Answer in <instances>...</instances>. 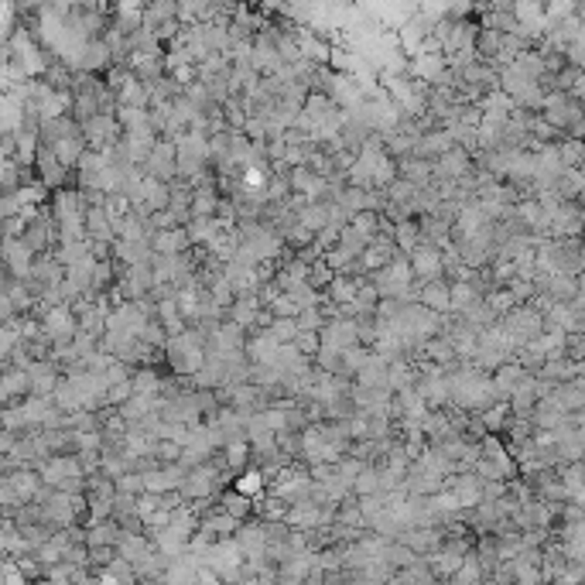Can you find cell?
Masks as SVG:
<instances>
[{"mask_svg": "<svg viewBox=\"0 0 585 585\" xmlns=\"http://www.w3.org/2000/svg\"><path fill=\"white\" fill-rule=\"evenodd\" d=\"M500 326H503V332L514 339L517 346L531 343V339H537L541 332H544V326H548V319H544V311L537 309V305H517L514 311H507L503 319H500Z\"/></svg>", "mask_w": 585, "mask_h": 585, "instance_id": "obj_1", "label": "cell"}, {"mask_svg": "<svg viewBox=\"0 0 585 585\" xmlns=\"http://www.w3.org/2000/svg\"><path fill=\"white\" fill-rule=\"evenodd\" d=\"M408 257H411L414 281H435V277H446V254H442V247H435V243H418Z\"/></svg>", "mask_w": 585, "mask_h": 585, "instance_id": "obj_2", "label": "cell"}, {"mask_svg": "<svg viewBox=\"0 0 585 585\" xmlns=\"http://www.w3.org/2000/svg\"><path fill=\"white\" fill-rule=\"evenodd\" d=\"M144 175H155V178H165V182L178 178V140L158 138L151 158L144 161Z\"/></svg>", "mask_w": 585, "mask_h": 585, "instance_id": "obj_3", "label": "cell"}, {"mask_svg": "<svg viewBox=\"0 0 585 585\" xmlns=\"http://www.w3.org/2000/svg\"><path fill=\"white\" fill-rule=\"evenodd\" d=\"M4 383H0V394H4V404H21L24 397L32 394V370L28 366H18V363H4Z\"/></svg>", "mask_w": 585, "mask_h": 585, "instance_id": "obj_4", "label": "cell"}, {"mask_svg": "<svg viewBox=\"0 0 585 585\" xmlns=\"http://www.w3.org/2000/svg\"><path fill=\"white\" fill-rule=\"evenodd\" d=\"M418 302L425 309L448 315L452 311V281L448 277H435V281H418Z\"/></svg>", "mask_w": 585, "mask_h": 585, "instance_id": "obj_5", "label": "cell"}, {"mask_svg": "<svg viewBox=\"0 0 585 585\" xmlns=\"http://www.w3.org/2000/svg\"><path fill=\"white\" fill-rule=\"evenodd\" d=\"M151 247L155 254H189L195 243L189 237V226H165L151 233Z\"/></svg>", "mask_w": 585, "mask_h": 585, "instance_id": "obj_6", "label": "cell"}, {"mask_svg": "<svg viewBox=\"0 0 585 585\" xmlns=\"http://www.w3.org/2000/svg\"><path fill=\"white\" fill-rule=\"evenodd\" d=\"M110 66H113V52H110L106 38H89L86 45H83V52H79V58H76V66H72V69L106 72Z\"/></svg>", "mask_w": 585, "mask_h": 585, "instance_id": "obj_7", "label": "cell"}, {"mask_svg": "<svg viewBox=\"0 0 585 585\" xmlns=\"http://www.w3.org/2000/svg\"><path fill=\"white\" fill-rule=\"evenodd\" d=\"M130 69L140 83H158L161 76H168V55L165 52H134L130 55Z\"/></svg>", "mask_w": 585, "mask_h": 585, "instance_id": "obj_8", "label": "cell"}, {"mask_svg": "<svg viewBox=\"0 0 585 585\" xmlns=\"http://www.w3.org/2000/svg\"><path fill=\"white\" fill-rule=\"evenodd\" d=\"M428 35H431V24L421 14H414L411 21H404L400 28H397V41H400V49L411 55H421L425 52V41H428Z\"/></svg>", "mask_w": 585, "mask_h": 585, "instance_id": "obj_9", "label": "cell"}, {"mask_svg": "<svg viewBox=\"0 0 585 585\" xmlns=\"http://www.w3.org/2000/svg\"><path fill=\"white\" fill-rule=\"evenodd\" d=\"M527 374H531V370L517 360V356H510L507 363H500L497 370H493V383H497L500 397H503V400H510V394H514L517 387L527 380Z\"/></svg>", "mask_w": 585, "mask_h": 585, "instance_id": "obj_10", "label": "cell"}, {"mask_svg": "<svg viewBox=\"0 0 585 585\" xmlns=\"http://www.w3.org/2000/svg\"><path fill=\"white\" fill-rule=\"evenodd\" d=\"M35 260L38 254L24 240H7V274L28 281L32 271H35Z\"/></svg>", "mask_w": 585, "mask_h": 585, "instance_id": "obj_11", "label": "cell"}, {"mask_svg": "<svg viewBox=\"0 0 585 585\" xmlns=\"http://www.w3.org/2000/svg\"><path fill=\"white\" fill-rule=\"evenodd\" d=\"M220 459H223L226 472H243L247 465H250V459H254V446H250V438H233V442H226L223 448H220Z\"/></svg>", "mask_w": 585, "mask_h": 585, "instance_id": "obj_12", "label": "cell"}, {"mask_svg": "<svg viewBox=\"0 0 585 585\" xmlns=\"http://www.w3.org/2000/svg\"><path fill=\"white\" fill-rule=\"evenodd\" d=\"M178 11H182V4L178 0H151V4H144V28H165L168 21L178 18Z\"/></svg>", "mask_w": 585, "mask_h": 585, "instance_id": "obj_13", "label": "cell"}, {"mask_svg": "<svg viewBox=\"0 0 585 585\" xmlns=\"http://www.w3.org/2000/svg\"><path fill=\"white\" fill-rule=\"evenodd\" d=\"M366 281V277H363ZM360 274H336L332 277V284L326 288V298H332L336 305H353L356 302V294H360Z\"/></svg>", "mask_w": 585, "mask_h": 585, "instance_id": "obj_14", "label": "cell"}, {"mask_svg": "<svg viewBox=\"0 0 585 585\" xmlns=\"http://www.w3.org/2000/svg\"><path fill=\"white\" fill-rule=\"evenodd\" d=\"M544 380H554V383H568V380H575L579 377V360H572V356H548L544 360V366L537 370Z\"/></svg>", "mask_w": 585, "mask_h": 585, "instance_id": "obj_15", "label": "cell"}, {"mask_svg": "<svg viewBox=\"0 0 585 585\" xmlns=\"http://www.w3.org/2000/svg\"><path fill=\"white\" fill-rule=\"evenodd\" d=\"M264 486H267V472L260 465H247L243 472H237V480H233V490H240V493H247V497L254 500L264 497Z\"/></svg>", "mask_w": 585, "mask_h": 585, "instance_id": "obj_16", "label": "cell"}, {"mask_svg": "<svg viewBox=\"0 0 585 585\" xmlns=\"http://www.w3.org/2000/svg\"><path fill=\"white\" fill-rule=\"evenodd\" d=\"M220 507H223L226 514L237 517V520H247V517L257 510V500L240 493V490H226V493H220Z\"/></svg>", "mask_w": 585, "mask_h": 585, "instance_id": "obj_17", "label": "cell"}, {"mask_svg": "<svg viewBox=\"0 0 585 585\" xmlns=\"http://www.w3.org/2000/svg\"><path fill=\"white\" fill-rule=\"evenodd\" d=\"M551 189L558 192L562 199H582V192H585V175H582V168H565V172L558 175V182H554Z\"/></svg>", "mask_w": 585, "mask_h": 585, "instance_id": "obj_18", "label": "cell"}, {"mask_svg": "<svg viewBox=\"0 0 585 585\" xmlns=\"http://www.w3.org/2000/svg\"><path fill=\"white\" fill-rule=\"evenodd\" d=\"M554 400L565 408L568 414H579L585 411V391L575 383V380H568V383H558L554 387Z\"/></svg>", "mask_w": 585, "mask_h": 585, "instance_id": "obj_19", "label": "cell"}, {"mask_svg": "<svg viewBox=\"0 0 585 585\" xmlns=\"http://www.w3.org/2000/svg\"><path fill=\"white\" fill-rule=\"evenodd\" d=\"M482 302H486V309L493 311L497 319H503L507 311H514L520 302H517V294L507 288V284H500V288H493V292H486L482 294Z\"/></svg>", "mask_w": 585, "mask_h": 585, "instance_id": "obj_20", "label": "cell"}, {"mask_svg": "<svg viewBox=\"0 0 585 585\" xmlns=\"http://www.w3.org/2000/svg\"><path fill=\"white\" fill-rule=\"evenodd\" d=\"M394 240H397V247H400L404 254H411L414 247L421 243V220H414V216L400 220V223L394 226Z\"/></svg>", "mask_w": 585, "mask_h": 585, "instance_id": "obj_21", "label": "cell"}, {"mask_svg": "<svg viewBox=\"0 0 585 585\" xmlns=\"http://www.w3.org/2000/svg\"><path fill=\"white\" fill-rule=\"evenodd\" d=\"M500 49H503V32L480 28V35H476V55H480V58H486V62H497Z\"/></svg>", "mask_w": 585, "mask_h": 585, "instance_id": "obj_22", "label": "cell"}, {"mask_svg": "<svg viewBox=\"0 0 585 585\" xmlns=\"http://www.w3.org/2000/svg\"><path fill=\"white\" fill-rule=\"evenodd\" d=\"M353 493L356 497H374V493H383V476H380V465H366L356 482H353Z\"/></svg>", "mask_w": 585, "mask_h": 585, "instance_id": "obj_23", "label": "cell"}, {"mask_svg": "<svg viewBox=\"0 0 585 585\" xmlns=\"http://www.w3.org/2000/svg\"><path fill=\"white\" fill-rule=\"evenodd\" d=\"M332 277H336V271L326 264V257L311 260V271H309V284H315L319 292H326L328 284H332Z\"/></svg>", "mask_w": 585, "mask_h": 585, "instance_id": "obj_24", "label": "cell"}, {"mask_svg": "<svg viewBox=\"0 0 585 585\" xmlns=\"http://www.w3.org/2000/svg\"><path fill=\"white\" fill-rule=\"evenodd\" d=\"M294 346H298L305 356H311V360H315V356H319V349H322V332L302 328V332H298V339H294Z\"/></svg>", "mask_w": 585, "mask_h": 585, "instance_id": "obj_25", "label": "cell"}, {"mask_svg": "<svg viewBox=\"0 0 585 585\" xmlns=\"http://www.w3.org/2000/svg\"><path fill=\"white\" fill-rule=\"evenodd\" d=\"M565 356H572V360H585V328H572V332H565Z\"/></svg>", "mask_w": 585, "mask_h": 585, "instance_id": "obj_26", "label": "cell"}, {"mask_svg": "<svg viewBox=\"0 0 585 585\" xmlns=\"http://www.w3.org/2000/svg\"><path fill=\"white\" fill-rule=\"evenodd\" d=\"M572 96H575V100H579V104L585 106V76H582V79H579V83H575V89H572Z\"/></svg>", "mask_w": 585, "mask_h": 585, "instance_id": "obj_27", "label": "cell"}, {"mask_svg": "<svg viewBox=\"0 0 585 585\" xmlns=\"http://www.w3.org/2000/svg\"><path fill=\"white\" fill-rule=\"evenodd\" d=\"M579 288H582V292H585V271H582V274H579Z\"/></svg>", "mask_w": 585, "mask_h": 585, "instance_id": "obj_28", "label": "cell"}, {"mask_svg": "<svg viewBox=\"0 0 585 585\" xmlns=\"http://www.w3.org/2000/svg\"><path fill=\"white\" fill-rule=\"evenodd\" d=\"M582 469H585V459H582Z\"/></svg>", "mask_w": 585, "mask_h": 585, "instance_id": "obj_29", "label": "cell"}, {"mask_svg": "<svg viewBox=\"0 0 585 585\" xmlns=\"http://www.w3.org/2000/svg\"><path fill=\"white\" fill-rule=\"evenodd\" d=\"M144 4H151V0H144Z\"/></svg>", "mask_w": 585, "mask_h": 585, "instance_id": "obj_30", "label": "cell"}]
</instances>
